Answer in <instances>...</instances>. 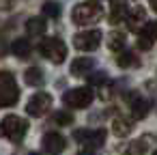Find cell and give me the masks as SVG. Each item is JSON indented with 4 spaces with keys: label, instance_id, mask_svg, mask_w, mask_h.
<instances>
[{
    "label": "cell",
    "instance_id": "25",
    "mask_svg": "<svg viewBox=\"0 0 157 155\" xmlns=\"http://www.w3.org/2000/svg\"><path fill=\"white\" fill-rule=\"evenodd\" d=\"M78 155H95V153H93V149H82Z\"/></svg>",
    "mask_w": 157,
    "mask_h": 155
},
{
    "label": "cell",
    "instance_id": "27",
    "mask_svg": "<svg viewBox=\"0 0 157 155\" xmlns=\"http://www.w3.org/2000/svg\"><path fill=\"white\" fill-rule=\"evenodd\" d=\"M30 155H39V153H30Z\"/></svg>",
    "mask_w": 157,
    "mask_h": 155
},
{
    "label": "cell",
    "instance_id": "11",
    "mask_svg": "<svg viewBox=\"0 0 157 155\" xmlns=\"http://www.w3.org/2000/svg\"><path fill=\"white\" fill-rule=\"evenodd\" d=\"M127 99H129V108H131L133 118H144V116L151 112V103H148L142 95H138V93H129Z\"/></svg>",
    "mask_w": 157,
    "mask_h": 155
},
{
    "label": "cell",
    "instance_id": "15",
    "mask_svg": "<svg viewBox=\"0 0 157 155\" xmlns=\"http://www.w3.org/2000/svg\"><path fill=\"white\" fill-rule=\"evenodd\" d=\"M131 129H133V121H131V118H127V116H116V118H114V123H112V131H114L118 138L129 136V134H131Z\"/></svg>",
    "mask_w": 157,
    "mask_h": 155
},
{
    "label": "cell",
    "instance_id": "22",
    "mask_svg": "<svg viewBox=\"0 0 157 155\" xmlns=\"http://www.w3.org/2000/svg\"><path fill=\"white\" fill-rule=\"evenodd\" d=\"M43 15L45 17H52V20H58L60 17V7L56 2H45L43 5Z\"/></svg>",
    "mask_w": 157,
    "mask_h": 155
},
{
    "label": "cell",
    "instance_id": "4",
    "mask_svg": "<svg viewBox=\"0 0 157 155\" xmlns=\"http://www.w3.org/2000/svg\"><path fill=\"white\" fill-rule=\"evenodd\" d=\"M28 131V123L17 114H7L2 118V136L11 142H22Z\"/></svg>",
    "mask_w": 157,
    "mask_h": 155
},
{
    "label": "cell",
    "instance_id": "28",
    "mask_svg": "<svg viewBox=\"0 0 157 155\" xmlns=\"http://www.w3.org/2000/svg\"><path fill=\"white\" fill-rule=\"evenodd\" d=\"M153 155H157V151H153Z\"/></svg>",
    "mask_w": 157,
    "mask_h": 155
},
{
    "label": "cell",
    "instance_id": "19",
    "mask_svg": "<svg viewBox=\"0 0 157 155\" xmlns=\"http://www.w3.org/2000/svg\"><path fill=\"white\" fill-rule=\"evenodd\" d=\"M24 82L28 86H41L43 84V71L39 67H28L24 73Z\"/></svg>",
    "mask_w": 157,
    "mask_h": 155
},
{
    "label": "cell",
    "instance_id": "20",
    "mask_svg": "<svg viewBox=\"0 0 157 155\" xmlns=\"http://www.w3.org/2000/svg\"><path fill=\"white\" fill-rule=\"evenodd\" d=\"M108 48L114 50V52L123 50V48H125V33H121V30H112V33L108 35Z\"/></svg>",
    "mask_w": 157,
    "mask_h": 155
},
{
    "label": "cell",
    "instance_id": "26",
    "mask_svg": "<svg viewBox=\"0 0 157 155\" xmlns=\"http://www.w3.org/2000/svg\"><path fill=\"white\" fill-rule=\"evenodd\" d=\"M151 9H153V11L157 13V0H151Z\"/></svg>",
    "mask_w": 157,
    "mask_h": 155
},
{
    "label": "cell",
    "instance_id": "2",
    "mask_svg": "<svg viewBox=\"0 0 157 155\" xmlns=\"http://www.w3.org/2000/svg\"><path fill=\"white\" fill-rule=\"evenodd\" d=\"M39 52H41V56H45V58L52 60L54 65H60V63H65V58H67V45H65V41L58 39V37H48V39H43L41 45H39Z\"/></svg>",
    "mask_w": 157,
    "mask_h": 155
},
{
    "label": "cell",
    "instance_id": "8",
    "mask_svg": "<svg viewBox=\"0 0 157 155\" xmlns=\"http://www.w3.org/2000/svg\"><path fill=\"white\" fill-rule=\"evenodd\" d=\"M105 136H108V131L103 127H99V129H75L73 131V138L86 146H101L105 142Z\"/></svg>",
    "mask_w": 157,
    "mask_h": 155
},
{
    "label": "cell",
    "instance_id": "3",
    "mask_svg": "<svg viewBox=\"0 0 157 155\" xmlns=\"http://www.w3.org/2000/svg\"><path fill=\"white\" fill-rule=\"evenodd\" d=\"M95 99V93L90 86H78V88H71L63 95V103L67 108H73V110H82V108H88Z\"/></svg>",
    "mask_w": 157,
    "mask_h": 155
},
{
    "label": "cell",
    "instance_id": "14",
    "mask_svg": "<svg viewBox=\"0 0 157 155\" xmlns=\"http://www.w3.org/2000/svg\"><path fill=\"white\" fill-rule=\"evenodd\" d=\"M121 151H123V155H144L148 151V136H142V138L125 144Z\"/></svg>",
    "mask_w": 157,
    "mask_h": 155
},
{
    "label": "cell",
    "instance_id": "23",
    "mask_svg": "<svg viewBox=\"0 0 157 155\" xmlns=\"http://www.w3.org/2000/svg\"><path fill=\"white\" fill-rule=\"evenodd\" d=\"M88 82L90 84H103V82H108V73L105 71H93V73H88Z\"/></svg>",
    "mask_w": 157,
    "mask_h": 155
},
{
    "label": "cell",
    "instance_id": "21",
    "mask_svg": "<svg viewBox=\"0 0 157 155\" xmlns=\"http://www.w3.org/2000/svg\"><path fill=\"white\" fill-rule=\"evenodd\" d=\"M116 65L123 67V69H127V67L138 65V58L133 56V52H121V54L116 56Z\"/></svg>",
    "mask_w": 157,
    "mask_h": 155
},
{
    "label": "cell",
    "instance_id": "18",
    "mask_svg": "<svg viewBox=\"0 0 157 155\" xmlns=\"http://www.w3.org/2000/svg\"><path fill=\"white\" fill-rule=\"evenodd\" d=\"M144 17H146L144 9H142V7H136L133 11L127 13V28H129V30H136V28L144 22Z\"/></svg>",
    "mask_w": 157,
    "mask_h": 155
},
{
    "label": "cell",
    "instance_id": "16",
    "mask_svg": "<svg viewBox=\"0 0 157 155\" xmlns=\"http://www.w3.org/2000/svg\"><path fill=\"white\" fill-rule=\"evenodd\" d=\"M45 28H48V22H45L43 17H30V20L26 22V33H28L30 37H41V35H45Z\"/></svg>",
    "mask_w": 157,
    "mask_h": 155
},
{
    "label": "cell",
    "instance_id": "7",
    "mask_svg": "<svg viewBox=\"0 0 157 155\" xmlns=\"http://www.w3.org/2000/svg\"><path fill=\"white\" fill-rule=\"evenodd\" d=\"M101 30H84V33H78L73 35V45L80 50V52H93L101 45Z\"/></svg>",
    "mask_w": 157,
    "mask_h": 155
},
{
    "label": "cell",
    "instance_id": "1",
    "mask_svg": "<svg viewBox=\"0 0 157 155\" xmlns=\"http://www.w3.org/2000/svg\"><path fill=\"white\" fill-rule=\"evenodd\" d=\"M101 15H103V9H101V5H97V2H80V5H75L73 11H71L73 24H80V26L95 24V22L101 20Z\"/></svg>",
    "mask_w": 157,
    "mask_h": 155
},
{
    "label": "cell",
    "instance_id": "17",
    "mask_svg": "<svg viewBox=\"0 0 157 155\" xmlns=\"http://www.w3.org/2000/svg\"><path fill=\"white\" fill-rule=\"evenodd\" d=\"M30 50H33V45H30V41L24 39V37L15 39L13 45H11V52H13V56H17V58H26V56H30Z\"/></svg>",
    "mask_w": 157,
    "mask_h": 155
},
{
    "label": "cell",
    "instance_id": "9",
    "mask_svg": "<svg viewBox=\"0 0 157 155\" xmlns=\"http://www.w3.org/2000/svg\"><path fill=\"white\" fill-rule=\"evenodd\" d=\"M157 41V22H146L138 30V48L140 50H151Z\"/></svg>",
    "mask_w": 157,
    "mask_h": 155
},
{
    "label": "cell",
    "instance_id": "5",
    "mask_svg": "<svg viewBox=\"0 0 157 155\" xmlns=\"http://www.w3.org/2000/svg\"><path fill=\"white\" fill-rule=\"evenodd\" d=\"M17 99H20V86L15 78L9 71H2V76H0V106L2 108L15 106Z\"/></svg>",
    "mask_w": 157,
    "mask_h": 155
},
{
    "label": "cell",
    "instance_id": "24",
    "mask_svg": "<svg viewBox=\"0 0 157 155\" xmlns=\"http://www.w3.org/2000/svg\"><path fill=\"white\" fill-rule=\"evenodd\" d=\"M54 123H58V125H71L73 123V114H69V112H56L54 114Z\"/></svg>",
    "mask_w": 157,
    "mask_h": 155
},
{
    "label": "cell",
    "instance_id": "6",
    "mask_svg": "<svg viewBox=\"0 0 157 155\" xmlns=\"http://www.w3.org/2000/svg\"><path fill=\"white\" fill-rule=\"evenodd\" d=\"M50 108H52V95H50V93H43V91L35 93V95L28 99V103H26V112H28V116H35V118L48 114Z\"/></svg>",
    "mask_w": 157,
    "mask_h": 155
},
{
    "label": "cell",
    "instance_id": "13",
    "mask_svg": "<svg viewBox=\"0 0 157 155\" xmlns=\"http://www.w3.org/2000/svg\"><path fill=\"white\" fill-rule=\"evenodd\" d=\"M123 17H127V0H110V24H118Z\"/></svg>",
    "mask_w": 157,
    "mask_h": 155
},
{
    "label": "cell",
    "instance_id": "10",
    "mask_svg": "<svg viewBox=\"0 0 157 155\" xmlns=\"http://www.w3.org/2000/svg\"><path fill=\"white\" fill-rule=\"evenodd\" d=\"M41 142H43V151L50 153V155H60V153L65 151V146H67V140H65L60 134H56V131L45 134Z\"/></svg>",
    "mask_w": 157,
    "mask_h": 155
},
{
    "label": "cell",
    "instance_id": "12",
    "mask_svg": "<svg viewBox=\"0 0 157 155\" xmlns=\"http://www.w3.org/2000/svg\"><path fill=\"white\" fill-rule=\"evenodd\" d=\"M93 71H95V60L88 58V56H84V58H75V60L71 63V73H73L75 78L88 76V73H93Z\"/></svg>",
    "mask_w": 157,
    "mask_h": 155
}]
</instances>
